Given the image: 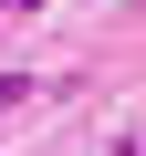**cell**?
<instances>
[{"label":"cell","mask_w":146,"mask_h":156,"mask_svg":"<svg viewBox=\"0 0 146 156\" xmlns=\"http://www.w3.org/2000/svg\"><path fill=\"white\" fill-rule=\"evenodd\" d=\"M11 104H31V73H0V115H11Z\"/></svg>","instance_id":"cell-1"},{"label":"cell","mask_w":146,"mask_h":156,"mask_svg":"<svg viewBox=\"0 0 146 156\" xmlns=\"http://www.w3.org/2000/svg\"><path fill=\"white\" fill-rule=\"evenodd\" d=\"M21 11H31V0H21Z\"/></svg>","instance_id":"cell-2"}]
</instances>
